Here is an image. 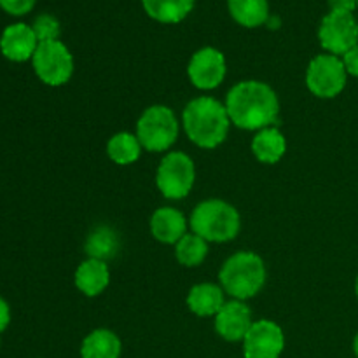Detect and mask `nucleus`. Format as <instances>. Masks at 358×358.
<instances>
[{
  "label": "nucleus",
  "mask_w": 358,
  "mask_h": 358,
  "mask_svg": "<svg viewBox=\"0 0 358 358\" xmlns=\"http://www.w3.org/2000/svg\"><path fill=\"white\" fill-rule=\"evenodd\" d=\"M121 352V339L108 329L90 332L80 345V358H119Z\"/></svg>",
  "instance_id": "19"
},
{
  "label": "nucleus",
  "mask_w": 358,
  "mask_h": 358,
  "mask_svg": "<svg viewBox=\"0 0 358 358\" xmlns=\"http://www.w3.org/2000/svg\"><path fill=\"white\" fill-rule=\"evenodd\" d=\"M266 264L254 252H238L231 255L220 268L219 280L224 292L236 301H247L257 296L266 283Z\"/></svg>",
  "instance_id": "3"
},
{
  "label": "nucleus",
  "mask_w": 358,
  "mask_h": 358,
  "mask_svg": "<svg viewBox=\"0 0 358 358\" xmlns=\"http://www.w3.org/2000/svg\"><path fill=\"white\" fill-rule=\"evenodd\" d=\"M37 48V35H35L34 28L27 23L9 24L0 37V51L10 62H28V59L34 58Z\"/></svg>",
  "instance_id": "13"
},
{
  "label": "nucleus",
  "mask_w": 358,
  "mask_h": 358,
  "mask_svg": "<svg viewBox=\"0 0 358 358\" xmlns=\"http://www.w3.org/2000/svg\"><path fill=\"white\" fill-rule=\"evenodd\" d=\"M353 352H355V357L358 358V334L355 336V339H353Z\"/></svg>",
  "instance_id": "29"
},
{
  "label": "nucleus",
  "mask_w": 358,
  "mask_h": 358,
  "mask_svg": "<svg viewBox=\"0 0 358 358\" xmlns=\"http://www.w3.org/2000/svg\"><path fill=\"white\" fill-rule=\"evenodd\" d=\"M10 322V310H9V304L6 303V299L0 297V332H3L7 329Z\"/></svg>",
  "instance_id": "28"
},
{
  "label": "nucleus",
  "mask_w": 358,
  "mask_h": 358,
  "mask_svg": "<svg viewBox=\"0 0 358 358\" xmlns=\"http://www.w3.org/2000/svg\"><path fill=\"white\" fill-rule=\"evenodd\" d=\"M208 255V241L194 233H187L175 245V259L185 268H196L203 264Z\"/></svg>",
  "instance_id": "23"
},
{
  "label": "nucleus",
  "mask_w": 358,
  "mask_h": 358,
  "mask_svg": "<svg viewBox=\"0 0 358 358\" xmlns=\"http://www.w3.org/2000/svg\"><path fill=\"white\" fill-rule=\"evenodd\" d=\"M35 35H37L38 42H48V41H59V34H62V24L56 20L52 14H41L35 17L34 24Z\"/></svg>",
  "instance_id": "24"
},
{
  "label": "nucleus",
  "mask_w": 358,
  "mask_h": 358,
  "mask_svg": "<svg viewBox=\"0 0 358 358\" xmlns=\"http://www.w3.org/2000/svg\"><path fill=\"white\" fill-rule=\"evenodd\" d=\"M142 149L143 147L136 135L128 131L115 133L107 142V156L119 166H128L138 161Z\"/></svg>",
  "instance_id": "22"
},
{
  "label": "nucleus",
  "mask_w": 358,
  "mask_h": 358,
  "mask_svg": "<svg viewBox=\"0 0 358 358\" xmlns=\"http://www.w3.org/2000/svg\"><path fill=\"white\" fill-rule=\"evenodd\" d=\"M227 73V63L226 56L222 51L217 48L206 45V48L198 49L194 55L191 56L187 65V76L192 86L198 90L210 91L215 90L222 84Z\"/></svg>",
  "instance_id": "10"
},
{
  "label": "nucleus",
  "mask_w": 358,
  "mask_h": 358,
  "mask_svg": "<svg viewBox=\"0 0 358 358\" xmlns=\"http://www.w3.org/2000/svg\"><path fill=\"white\" fill-rule=\"evenodd\" d=\"M136 138L149 152H164L178 138V119L166 105L145 108L136 122Z\"/></svg>",
  "instance_id": "5"
},
{
  "label": "nucleus",
  "mask_w": 358,
  "mask_h": 358,
  "mask_svg": "<svg viewBox=\"0 0 358 358\" xmlns=\"http://www.w3.org/2000/svg\"><path fill=\"white\" fill-rule=\"evenodd\" d=\"M231 17L245 28H257L268 23V0H227Z\"/></svg>",
  "instance_id": "20"
},
{
  "label": "nucleus",
  "mask_w": 358,
  "mask_h": 358,
  "mask_svg": "<svg viewBox=\"0 0 358 358\" xmlns=\"http://www.w3.org/2000/svg\"><path fill=\"white\" fill-rule=\"evenodd\" d=\"M194 161L180 150L168 152L157 166L156 185L166 199L187 198L194 187Z\"/></svg>",
  "instance_id": "6"
},
{
  "label": "nucleus",
  "mask_w": 358,
  "mask_h": 358,
  "mask_svg": "<svg viewBox=\"0 0 358 358\" xmlns=\"http://www.w3.org/2000/svg\"><path fill=\"white\" fill-rule=\"evenodd\" d=\"M196 0H142L143 10L150 20L163 24H177L194 9Z\"/></svg>",
  "instance_id": "18"
},
{
  "label": "nucleus",
  "mask_w": 358,
  "mask_h": 358,
  "mask_svg": "<svg viewBox=\"0 0 358 358\" xmlns=\"http://www.w3.org/2000/svg\"><path fill=\"white\" fill-rule=\"evenodd\" d=\"M182 124L185 135L201 149H215L231 128V119L226 105L212 96H199L189 101L182 112Z\"/></svg>",
  "instance_id": "2"
},
{
  "label": "nucleus",
  "mask_w": 358,
  "mask_h": 358,
  "mask_svg": "<svg viewBox=\"0 0 358 358\" xmlns=\"http://www.w3.org/2000/svg\"><path fill=\"white\" fill-rule=\"evenodd\" d=\"M252 311L245 301H229L222 310L215 315V331L224 341L238 343L243 341L247 332L252 327Z\"/></svg>",
  "instance_id": "12"
},
{
  "label": "nucleus",
  "mask_w": 358,
  "mask_h": 358,
  "mask_svg": "<svg viewBox=\"0 0 358 358\" xmlns=\"http://www.w3.org/2000/svg\"><path fill=\"white\" fill-rule=\"evenodd\" d=\"M150 233L159 243L177 245L187 234V220L177 208L161 206L150 217Z\"/></svg>",
  "instance_id": "14"
},
{
  "label": "nucleus",
  "mask_w": 358,
  "mask_h": 358,
  "mask_svg": "<svg viewBox=\"0 0 358 358\" xmlns=\"http://www.w3.org/2000/svg\"><path fill=\"white\" fill-rule=\"evenodd\" d=\"M87 257L98 259V261L107 262L108 259H114L119 250V238L112 227L98 226L87 236L84 245Z\"/></svg>",
  "instance_id": "21"
},
{
  "label": "nucleus",
  "mask_w": 358,
  "mask_h": 358,
  "mask_svg": "<svg viewBox=\"0 0 358 358\" xmlns=\"http://www.w3.org/2000/svg\"><path fill=\"white\" fill-rule=\"evenodd\" d=\"M285 348V334L273 320H257L243 339L245 358H280Z\"/></svg>",
  "instance_id": "11"
},
{
  "label": "nucleus",
  "mask_w": 358,
  "mask_h": 358,
  "mask_svg": "<svg viewBox=\"0 0 358 358\" xmlns=\"http://www.w3.org/2000/svg\"><path fill=\"white\" fill-rule=\"evenodd\" d=\"M355 296H357V299H358V276H357V280H355Z\"/></svg>",
  "instance_id": "30"
},
{
  "label": "nucleus",
  "mask_w": 358,
  "mask_h": 358,
  "mask_svg": "<svg viewBox=\"0 0 358 358\" xmlns=\"http://www.w3.org/2000/svg\"><path fill=\"white\" fill-rule=\"evenodd\" d=\"M343 63H345V69L348 72V76L358 77V44L355 48L350 49L345 56H341Z\"/></svg>",
  "instance_id": "26"
},
{
  "label": "nucleus",
  "mask_w": 358,
  "mask_h": 358,
  "mask_svg": "<svg viewBox=\"0 0 358 358\" xmlns=\"http://www.w3.org/2000/svg\"><path fill=\"white\" fill-rule=\"evenodd\" d=\"M224 304V290L215 283H198L189 290L187 306L196 317H215Z\"/></svg>",
  "instance_id": "16"
},
{
  "label": "nucleus",
  "mask_w": 358,
  "mask_h": 358,
  "mask_svg": "<svg viewBox=\"0 0 358 358\" xmlns=\"http://www.w3.org/2000/svg\"><path fill=\"white\" fill-rule=\"evenodd\" d=\"M255 159L264 164H276L287 152V138L278 128H264L252 140Z\"/></svg>",
  "instance_id": "17"
},
{
  "label": "nucleus",
  "mask_w": 358,
  "mask_h": 358,
  "mask_svg": "<svg viewBox=\"0 0 358 358\" xmlns=\"http://www.w3.org/2000/svg\"><path fill=\"white\" fill-rule=\"evenodd\" d=\"M189 226L192 233L208 243H227L240 233L241 217L231 203L222 199H206L194 208Z\"/></svg>",
  "instance_id": "4"
},
{
  "label": "nucleus",
  "mask_w": 358,
  "mask_h": 358,
  "mask_svg": "<svg viewBox=\"0 0 358 358\" xmlns=\"http://www.w3.org/2000/svg\"><path fill=\"white\" fill-rule=\"evenodd\" d=\"M329 7L339 13H353L358 9V0H329Z\"/></svg>",
  "instance_id": "27"
},
{
  "label": "nucleus",
  "mask_w": 358,
  "mask_h": 358,
  "mask_svg": "<svg viewBox=\"0 0 358 358\" xmlns=\"http://www.w3.org/2000/svg\"><path fill=\"white\" fill-rule=\"evenodd\" d=\"M226 108L231 124L247 131H261L278 119L280 101L269 84L241 80L227 93Z\"/></svg>",
  "instance_id": "1"
},
{
  "label": "nucleus",
  "mask_w": 358,
  "mask_h": 358,
  "mask_svg": "<svg viewBox=\"0 0 358 358\" xmlns=\"http://www.w3.org/2000/svg\"><path fill=\"white\" fill-rule=\"evenodd\" d=\"M348 80L345 63L336 55H318L310 62L306 70V86L315 96L336 98L343 93Z\"/></svg>",
  "instance_id": "8"
},
{
  "label": "nucleus",
  "mask_w": 358,
  "mask_h": 358,
  "mask_svg": "<svg viewBox=\"0 0 358 358\" xmlns=\"http://www.w3.org/2000/svg\"><path fill=\"white\" fill-rule=\"evenodd\" d=\"M31 65L35 76L52 87L63 86L73 76V56L62 41L38 42Z\"/></svg>",
  "instance_id": "7"
},
{
  "label": "nucleus",
  "mask_w": 358,
  "mask_h": 358,
  "mask_svg": "<svg viewBox=\"0 0 358 358\" xmlns=\"http://www.w3.org/2000/svg\"><path fill=\"white\" fill-rule=\"evenodd\" d=\"M318 41L329 55L345 56L358 44V21L353 13L329 10L318 28Z\"/></svg>",
  "instance_id": "9"
},
{
  "label": "nucleus",
  "mask_w": 358,
  "mask_h": 358,
  "mask_svg": "<svg viewBox=\"0 0 358 358\" xmlns=\"http://www.w3.org/2000/svg\"><path fill=\"white\" fill-rule=\"evenodd\" d=\"M77 290L86 297H96L103 292L110 283V269L108 264L98 259H87L80 262L73 276Z\"/></svg>",
  "instance_id": "15"
},
{
  "label": "nucleus",
  "mask_w": 358,
  "mask_h": 358,
  "mask_svg": "<svg viewBox=\"0 0 358 358\" xmlns=\"http://www.w3.org/2000/svg\"><path fill=\"white\" fill-rule=\"evenodd\" d=\"M37 0H0V7L10 16H24L35 7Z\"/></svg>",
  "instance_id": "25"
}]
</instances>
